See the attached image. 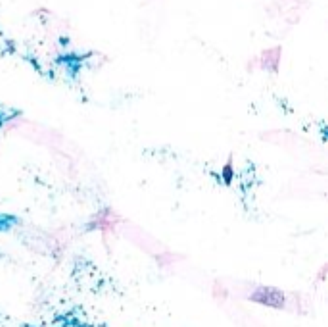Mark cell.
I'll list each match as a JSON object with an SVG mask.
<instances>
[{"label": "cell", "instance_id": "obj_1", "mask_svg": "<svg viewBox=\"0 0 328 327\" xmlns=\"http://www.w3.org/2000/svg\"><path fill=\"white\" fill-rule=\"evenodd\" d=\"M252 300L259 302L263 306H271V308H282L284 296L275 289H259L255 290V294H252Z\"/></svg>", "mask_w": 328, "mask_h": 327}]
</instances>
